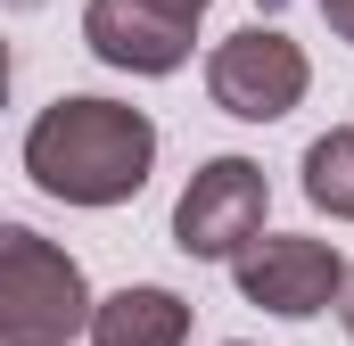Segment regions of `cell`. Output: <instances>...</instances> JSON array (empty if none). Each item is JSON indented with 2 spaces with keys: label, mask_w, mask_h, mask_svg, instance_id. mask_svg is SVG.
<instances>
[{
  "label": "cell",
  "mask_w": 354,
  "mask_h": 346,
  "mask_svg": "<svg viewBox=\"0 0 354 346\" xmlns=\"http://www.w3.org/2000/svg\"><path fill=\"white\" fill-rule=\"evenodd\" d=\"M157 165V124L124 99H58L25 132V173L66 206H124Z\"/></svg>",
  "instance_id": "cell-1"
},
{
  "label": "cell",
  "mask_w": 354,
  "mask_h": 346,
  "mask_svg": "<svg viewBox=\"0 0 354 346\" xmlns=\"http://www.w3.org/2000/svg\"><path fill=\"white\" fill-rule=\"evenodd\" d=\"M91 289H83V264L66 248H50L41 231L8 223L0 231V338L8 346H66L91 330Z\"/></svg>",
  "instance_id": "cell-2"
},
{
  "label": "cell",
  "mask_w": 354,
  "mask_h": 346,
  "mask_svg": "<svg viewBox=\"0 0 354 346\" xmlns=\"http://www.w3.org/2000/svg\"><path fill=\"white\" fill-rule=\"evenodd\" d=\"M272 215V181L248 157H206L189 173V190L174 198V248L198 264H231L248 239H264Z\"/></svg>",
  "instance_id": "cell-3"
},
{
  "label": "cell",
  "mask_w": 354,
  "mask_h": 346,
  "mask_svg": "<svg viewBox=\"0 0 354 346\" xmlns=\"http://www.w3.org/2000/svg\"><path fill=\"white\" fill-rule=\"evenodd\" d=\"M305 83H313L305 50H297L288 33H272V25H239V33L214 42V58H206V91H214V107L239 116V124H272V116H288V107L305 99Z\"/></svg>",
  "instance_id": "cell-4"
},
{
  "label": "cell",
  "mask_w": 354,
  "mask_h": 346,
  "mask_svg": "<svg viewBox=\"0 0 354 346\" xmlns=\"http://www.w3.org/2000/svg\"><path fill=\"white\" fill-rule=\"evenodd\" d=\"M231 272H239V297L264 305V313H280V322H313L322 305L346 297V264H338L330 239H288V231H272V239H248V248L231 256Z\"/></svg>",
  "instance_id": "cell-5"
},
{
  "label": "cell",
  "mask_w": 354,
  "mask_h": 346,
  "mask_svg": "<svg viewBox=\"0 0 354 346\" xmlns=\"http://www.w3.org/2000/svg\"><path fill=\"white\" fill-rule=\"evenodd\" d=\"M83 42L124 75H174L198 50V0H91Z\"/></svg>",
  "instance_id": "cell-6"
},
{
  "label": "cell",
  "mask_w": 354,
  "mask_h": 346,
  "mask_svg": "<svg viewBox=\"0 0 354 346\" xmlns=\"http://www.w3.org/2000/svg\"><path fill=\"white\" fill-rule=\"evenodd\" d=\"M189 338V305L174 289H115L91 313V346H181Z\"/></svg>",
  "instance_id": "cell-7"
},
{
  "label": "cell",
  "mask_w": 354,
  "mask_h": 346,
  "mask_svg": "<svg viewBox=\"0 0 354 346\" xmlns=\"http://www.w3.org/2000/svg\"><path fill=\"white\" fill-rule=\"evenodd\" d=\"M305 198L330 215V223H354V124L322 132L305 149Z\"/></svg>",
  "instance_id": "cell-8"
},
{
  "label": "cell",
  "mask_w": 354,
  "mask_h": 346,
  "mask_svg": "<svg viewBox=\"0 0 354 346\" xmlns=\"http://www.w3.org/2000/svg\"><path fill=\"white\" fill-rule=\"evenodd\" d=\"M322 17H330V33H338V42H354V0H322Z\"/></svg>",
  "instance_id": "cell-9"
},
{
  "label": "cell",
  "mask_w": 354,
  "mask_h": 346,
  "mask_svg": "<svg viewBox=\"0 0 354 346\" xmlns=\"http://www.w3.org/2000/svg\"><path fill=\"white\" fill-rule=\"evenodd\" d=\"M338 313H346V338H354V272H346V297H338Z\"/></svg>",
  "instance_id": "cell-10"
},
{
  "label": "cell",
  "mask_w": 354,
  "mask_h": 346,
  "mask_svg": "<svg viewBox=\"0 0 354 346\" xmlns=\"http://www.w3.org/2000/svg\"><path fill=\"white\" fill-rule=\"evenodd\" d=\"M8 8H33V0H8Z\"/></svg>",
  "instance_id": "cell-11"
},
{
  "label": "cell",
  "mask_w": 354,
  "mask_h": 346,
  "mask_svg": "<svg viewBox=\"0 0 354 346\" xmlns=\"http://www.w3.org/2000/svg\"><path fill=\"white\" fill-rule=\"evenodd\" d=\"M198 8H206V0H198Z\"/></svg>",
  "instance_id": "cell-12"
},
{
  "label": "cell",
  "mask_w": 354,
  "mask_h": 346,
  "mask_svg": "<svg viewBox=\"0 0 354 346\" xmlns=\"http://www.w3.org/2000/svg\"><path fill=\"white\" fill-rule=\"evenodd\" d=\"M231 346H239V338H231Z\"/></svg>",
  "instance_id": "cell-13"
}]
</instances>
